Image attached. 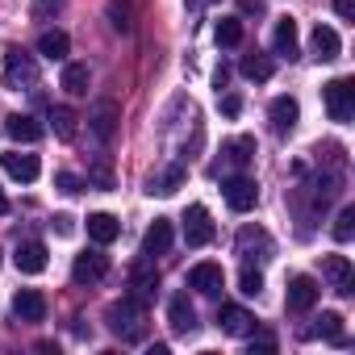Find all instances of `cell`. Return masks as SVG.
Masks as SVG:
<instances>
[{
    "instance_id": "5b68a950",
    "label": "cell",
    "mask_w": 355,
    "mask_h": 355,
    "mask_svg": "<svg viewBox=\"0 0 355 355\" xmlns=\"http://www.w3.org/2000/svg\"><path fill=\"white\" fill-rule=\"evenodd\" d=\"M239 255L247 263H268L276 255V243H272V234L263 226H243L239 230Z\"/></svg>"
},
{
    "instance_id": "836d02e7",
    "label": "cell",
    "mask_w": 355,
    "mask_h": 355,
    "mask_svg": "<svg viewBox=\"0 0 355 355\" xmlns=\"http://www.w3.org/2000/svg\"><path fill=\"white\" fill-rule=\"evenodd\" d=\"M239 288H243V293H247V297H259V293H263V272H259V268H251V263H247V268H243V272H239Z\"/></svg>"
},
{
    "instance_id": "2e32d148",
    "label": "cell",
    "mask_w": 355,
    "mask_h": 355,
    "mask_svg": "<svg viewBox=\"0 0 355 355\" xmlns=\"http://www.w3.org/2000/svg\"><path fill=\"white\" fill-rule=\"evenodd\" d=\"M167 247H171V218H155V222L146 226V234H142V255L155 259V255H163Z\"/></svg>"
},
{
    "instance_id": "e575fe53",
    "label": "cell",
    "mask_w": 355,
    "mask_h": 355,
    "mask_svg": "<svg viewBox=\"0 0 355 355\" xmlns=\"http://www.w3.org/2000/svg\"><path fill=\"white\" fill-rule=\"evenodd\" d=\"M55 189H59V193H67V197H76L84 184H80V175H71V171H59V175H55Z\"/></svg>"
},
{
    "instance_id": "6da1fadb",
    "label": "cell",
    "mask_w": 355,
    "mask_h": 355,
    "mask_svg": "<svg viewBox=\"0 0 355 355\" xmlns=\"http://www.w3.org/2000/svg\"><path fill=\"white\" fill-rule=\"evenodd\" d=\"M105 322L109 330L121 338V343H138L146 334V309H142V297H121L105 309Z\"/></svg>"
},
{
    "instance_id": "f1b7e54d",
    "label": "cell",
    "mask_w": 355,
    "mask_h": 355,
    "mask_svg": "<svg viewBox=\"0 0 355 355\" xmlns=\"http://www.w3.org/2000/svg\"><path fill=\"white\" fill-rule=\"evenodd\" d=\"M105 13H109V26H113L117 34H130V26H134V21H130V17H134V5H130V0H109Z\"/></svg>"
},
{
    "instance_id": "cb8c5ba5",
    "label": "cell",
    "mask_w": 355,
    "mask_h": 355,
    "mask_svg": "<svg viewBox=\"0 0 355 355\" xmlns=\"http://www.w3.org/2000/svg\"><path fill=\"white\" fill-rule=\"evenodd\" d=\"M59 84H63V92H67V96H88V84H92V71H88V63H67Z\"/></svg>"
},
{
    "instance_id": "4fadbf2b",
    "label": "cell",
    "mask_w": 355,
    "mask_h": 355,
    "mask_svg": "<svg viewBox=\"0 0 355 355\" xmlns=\"http://www.w3.org/2000/svg\"><path fill=\"white\" fill-rule=\"evenodd\" d=\"M0 167H5L13 180H21V184L38 180V171H42L38 155H21V150H5V155H0Z\"/></svg>"
},
{
    "instance_id": "b9f144b4",
    "label": "cell",
    "mask_w": 355,
    "mask_h": 355,
    "mask_svg": "<svg viewBox=\"0 0 355 355\" xmlns=\"http://www.w3.org/2000/svg\"><path fill=\"white\" fill-rule=\"evenodd\" d=\"M0 214H9V197L5 193H0Z\"/></svg>"
},
{
    "instance_id": "ab89813d",
    "label": "cell",
    "mask_w": 355,
    "mask_h": 355,
    "mask_svg": "<svg viewBox=\"0 0 355 355\" xmlns=\"http://www.w3.org/2000/svg\"><path fill=\"white\" fill-rule=\"evenodd\" d=\"M55 9H59V0H38V5H34L38 17H46V13H55Z\"/></svg>"
},
{
    "instance_id": "d4e9b609",
    "label": "cell",
    "mask_w": 355,
    "mask_h": 355,
    "mask_svg": "<svg viewBox=\"0 0 355 355\" xmlns=\"http://www.w3.org/2000/svg\"><path fill=\"white\" fill-rule=\"evenodd\" d=\"M184 167L180 163H175V167H167L163 175H150V189L146 193H159V197H171V193H180V184H184Z\"/></svg>"
},
{
    "instance_id": "603a6c76",
    "label": "cell",
    "mask_w": 355,
    "mask_h": 355,
    "mask_svg": "<svg viewBox=\"0 0 355 355\" xmlns=\"http://www.w3.org/2000/svg\"><path fill=\"white\" fill-rule=\"evenodd\" d=\"M38 55L51 59V63H63V59L71 55V38H67L63 30H46V34L38 38Z\"/></svg>"
},
{
    "instance_id": "ba28073f",
    "label": "cell",
    "mask_w": 355,
    "mask_h": 355,
    "mask_svg": "<svg viewBox=\"0 0 355 355\" xmlns=\"http://www.w3.org/2000/svg\"><path fill=\"white\" fill-rule=\"evenodd\" d=\"M105 276H109V255H101V251L76 255V263H71V280L76 284H101Z\"/></svg>"
},
{
    "instance_id": "52a82bcc",
    "label": "cell",
    "mask_w": 355,
    "mask_h": 355,
    "mask_svg": "<svg viewBox=\"0 0 355 355\" xmlns=\"http://www.w3.org/2000/svg\"><path fill=\"white\" fill-rule=\"evenodd\" d=\"M184 243L189 247H209L214 243V222H209L205 205H189V214H184Z\"/></svg>"
},
{
    "instance_id": "4dcf8cb0",
    "label": "cell",
    "mask_w": 355,
    "mask_h": 355,
    "mask_svg": "<svg viewBox=\"0 0 355 355\" xmlns=\"http://www.w3.org/2000/svg\"><path fill=\"white\" fill-rule=\"evenodd\" d=\"M76 109H67V105H59V109H51V125H55V134L59 138H76Z\"/></svg>"
},
{
    "instance_id": "7c38bea8",
    "label": "cell",
    "mask_w": 355,
    "mask_h": 355,
    "mask_svg": "<svg viewBox=\"0 0 355 355\" xmlns=\"http://www.w3.org/2000/svg\"><path fill=\"white\" fill-rule=\"evenodd\" d=\"M167 322H171L175 334H193V330H197V309H193L189 293H175V297L167 301Z\"/></svg>"
},
{
    "instance_id": "8fae6325",
    "label": "cell",
    "mask_w": 355,
    "mask_h": 355,
    "mask_svg": "<svg viewBox=\"0 0 355 355\" xmlns=\"http://www.w3.org/2000/svg\"><path fill=\"white\" fill-rule=\"evenodd\" d=\"M222 284H226L222 263H197V268H189V288H197V293H205V297H218Z\"/></svg>"
},
{
    "instance_id": "d590c367",
    "label": "cell",
    "mask_w": 355,
    "mask_h": 355,
    "mask_svg": "<svg viewBox=\"0 0 355 355\" xmlns=\"http://www.w3.org/2000/svg\"><path fill=\"white\" fill-rule=\"evenodd\" d=\"M51 230L67 239V234H76V218H71V214H55V218H51Z\"/></svg>"
},
{
    "instance_id": "9a60e30c",
    "label": "cell",
    "mask_w": 355,
    "mask_h": 355,
    "mask_svg": "<svg viewBox=\"0 0 355 355\" xmlns=\"http://www.w3.org/2000/svg\"><path fill=\"white\" fill-rule=\"evenodd\" d=\"M309 46H313V59H318V63H330V59L343 55V38H338V30H330V26H313Z\"/></svg>"
},
{
    "instance_id": "d6986e66",
    "label": "cell",
    "mask_w": 355,
    "mask_h": 355,
    "mask_svg": "<svg viewBox=\"0 0 355 355\" xmlns=\"http://www.w3.org/2000/svg\"><path fill=\"white\" fill-rule=\"evenodd\" d=\"M117 234H121V222H117L113 214H88V239H92L96 247L117 243Z\"/></svg>"
},
{
    "instance_id": "d6a6232c",
    "label": "cell",
    "mask_w": 355,
    "mask_h": 355,
    "mask_svg": "<svg viewBox=\"0 0 355 355\" xmlns=\"http://www.w3.org/2000/svg\"><path fill=\"white\" fill-rule=\"evenodd\" d=\"M351 234H355V205H343L338 218H334V239L338 243H351Z\"/></svg>"
},
{
    "instance_id": "30bf717a",
    "label": "cell",
    "mask_w": 355,
    "mask_h": 355,
    "mask_svg": "<svg viewBox=\"0 0 355 355\" xmlns=\"http://www.w3.org/2000/svg\"><path fill=\"white\" fill-rule=\"evenodd\" d=\"M88 121H92V134L101 138V142H109L113 134H117V121H121V109H117V101H96L92 105V113H88Z\"/></svg>"
},
{
    "instance_id": "7bdbcfd3",
    "label": "cell",
    "mask_w": 355,
    "mask_h": 355,
    "mask_svg": "<svg viewBox=\"0 0 355 355\" xmlns=\"http://www.w3.org/2000/svg\"><path fill=\"white\" fill-rule=\"evenodd\" d=\"M184 5H193V9H197V5H205V0H184Z\"/></svg>"
},
{
    "instance_id": "277c9868",
    "label": "cell",
    "mask_w": 355,
    "mask_h": 355,
    "mask_svg": "<svg viewBox=\"0 0 355 355\" xmlns=\"http://www.w3.org/2000/svg\"><path fill=\"white\" fill-rule=\"evenodd\" d=\"M222 197H226V205L234 209V214H251L255 205H259V184L251 180V175H226L222 180Z\"/></svg>"
},
{
    "instance_id": "8d00e7d4",
    "label": "cell",
    "mask_w": 355,
    "mask_h": 355,
    "mask_svg": "<svg viewBox=\"0 0 355 355\" xmlns=\"http://www.w3.org/2000/svg\"><path fill=\"white\" fill-rule=\"evenodd\" d=\"M334 13L343 21H355V0H334Z\"/></svg>"
},
{
    "instance_id": "9c48e42d",
    "label": "cell",
    "mask_w": 355,
    "mask_h": 355,
    "mask_svg": "<svg viewBox=\"0 0 355 355\" xmlns=\"http://www.w3.org/2000/svg\"><path fill=\"white\" fill-rule=\"evenodd\" d=\"M318 297H322V288H318L313 276H293V280H288V293H284V305H288L293 313H305V309L318 305Z\"/></svg>"
},
{
    "instance_id": "ffe728a7",
    "label": "cell",
    "mask_w": 355,
    "mask_h": 355,
    "mask_svg": "<svg viewBox=\"0 0 355 355\" xmlns=\"http://www.w3.org/2000/svg\"><path fill=\"white\" fill-rule=\"evenodd\" d=\"M322 276L334 284V293H351V259L347 255H322Z\"/></svg>"
},
{
    "instance_id": "74e56055",
    "label": "cell",
    "mask_w": 355,
    "mask_h": 355,
    "mask_svg": "<svg viewBox=\"0 0 355 355\" xmlns=\"http://www.w3.org/2000/svg\"><path fill=\"white\" fill-rule=\"evenodd\" d=\"M222 113H226V117H239V113H243V101H239V96H222Z\"/></svg>"
},
{
    "instance_id": "e0dca14e",
    "label": "cell",
    "mask_w": 355,
    "mask_h": 355,
    "mask_svg": "<svg viewBox=\"0 0 355 355\" xmlns=\"http://www.w3.org/2000/svg\"><path fill=\"white\" fill-rule=\"evenodd\" d=\"M13 313H17L21 322H42V318H46V297H42L38 288H17Z\"/></svg>"
},
{
    "instance_id": "1f68e13d",
    "label": "cell",
    "mask_w": 355,
    "mask_h": 355,
    "mask_svg": "<svg viewBox=\"0 0 355 355\" xmlns=\"http://www.w3.org/2000/svg\"><path fill=\"white\" fill-rule=\"evenodd\" d=\"M313 334H322L330 343H343V313H322L318 326H313Z\"/></svg>"
},
{
    "instance_id": "5bb4252c",
    "label": "cell",
    "mask_w": 355,
    "mask_h": 355,
    "mask_svg": "<svg viewBox=\"0 0 355 355\" xmlns=\"http://www.w3.org/2000/svg\"><path fill=\"white\" fill-rule=\"evenodd\" d=\"M268 117H272V130H276V134H293L297 121H301V105H297L293 96H276V101L268 105Z\"/></svg>"
},
{
    "instance_id": "60d3db41",
    "label": "cell",
    "mask_w": 355,
    "mask_h": 355,
    "mask_svg": "<svg viewBox=\"0 0 355 355\" xmlns=\"http://www.w3.org/2000/svg\"><path fill=\"white\" fill-rule=\"evenodd\" d=\"M226 80H230V67H218V71H214V88L222 92V88H226Z\"/></svg>"
},
{
    "instance_id": "484cf974",
    "label": "cell",
    "mask_w": 355,
    "mask_h": 355,
    "mask_svg": "<svg viewBox=\"0 0 355 355\" xmlns=\"http://www.w3.org/2000/svg\"><path fill=\"white\" fill-rule=\"evenodd\" d=\"M239 71H243L247 80H255V84H263V80H272V71H276V63H272L268 55H243V63H239Z\"/></svg>"
},
{
    "instance_id": "8992f818",
    "label": "cell",
    "mask_w": 355,
    "mask_h": 355,
    "mask_svg": "<svg viewBox=\"0 0 355 355\" xmlns=\"http://www.w3.org/2000/svg\"><path fill=\"white\" fill-rule=\"evenodd\" d=\"M13 263H17V272H21V276H38V272H46V263H51V251H46V243H38V239H26V243H17V251H13Z\"/></svg>"
},
{
    "instance_id": "f35d334b",
    "label": "cell",
    "mask_w": 355,
    "mask_h": 355,
    "mask_svg": "<svg viewBox=\"0 0 355 355\" xmlns=\"http://www.w3.org/2000/svg\"><path fill=\"white\" fill-rule=\"evenodd\" d=\"M247 17H263V0H243V5H239Z\"/></svg>"
},
{
    "instance_id": "3957f363",
    "label": "cell",
    "mask_w": 355,
    "mask_h": 355,
    "mask_svg": "<svg viewBox=\"0 0 355 355\" xmlns=\"http://www.w3.org/2000/svg\"><path fill=\"white\" fill-rule=\"evenodd\" d=\"M322 105H326V113H330V121H351L355 117V80H347V76H338V80H330L326 88H322Z\"/></svg>"
},
{
    "instance_id": "4316f807",
    "label": "cell",
    "mask_w": 355,
    "mask_h": 355,
    "mask_svg": "<svg viewBox=\"0 0 355 355\" xmlns=\"http://www.w3.org/2000/svg\"><path fill=\"white\" fill-rule=\"evenodd\" d=\"M222 155L230 159V167L243 171V167L251 163V155H255V138H247V134H243V138H230V142L222 146Z\"/></svg>"
},
{
    "instance_id": "44dd1931",
    "label": "cell",
    "mask_w": 355,
    "mask_h": 355,
    "mask_svg": "<svg viewBox=\"0 0 355 355\" xmlns=\"http://www.w3.org/2000/svg\"><path fill=\"white\" fill-rule=\"evenodd\" d=\"M272 46H276V55H284L288 63H293V59L301 55V46H297V21H293V17H280V21H276Z\"/></svg>"
},
{
    "instance_id": "ac0fdd59",
    "label": "cell",
    "mask_w": 355,
    "mask_h": 355,
    "mask_svg": "<svg viewBox=\"0 0 355 355\" xmlns=\"http://www.w3.org/2000/svg\"><path fill=\"white\" fill-rule=\"evenodd\" d=\"M218 326H222L226 334H234V338H247V334L255 330V318H251L243 305H222V309H218Z\"/></svg>"
},
{
    "instance_id": "83f0119b",
    "label": "cell",
    "mask_w": 355,
    "mask_h": 355,
    "mask_svg": "<svg viewBox=\"0 0 355 355\" xmlns=\"http://www.w3.org/2000/svg\"><path fill=\"white\" fill-rule=\"evenodd\" d=\"M159 288V272H155V263L142 255V263L134 268V297H150Z\"/></svg>"
},
{
    "instance_id": "f546056e",
    "label": "cell",
    "mask_w": 355,
    "mask_h": 355,
    "mask_svg": "<svg viewBox=\"0 0 355 355\" xmlns=\"http://www.w3.org/2000/svg\"><path fill=\"white\" fill-rule=\"evenodd\" d=\"M214 38H218V46H239L243 42V21L239 17H222L218 30H214Z\"/></svg>"
},
{
    "instance_id": "7a4b0ae2",
    "label": "cell",
    "mask_w": 355,
    "mask_h": 355,
    "mask_svg": "<svg viewBox=\"0 0 355 355\" xmlns=\"http://www.w3.org/2000/svg\"><path fill=\"white\" fill-rule=\"evenodd\" d=\"M34 84H38V63H34V55H26L21 46L5 51V88H9V92H30Z\"/></svg>"
},
{
    "instance_id": "7402d4cb",
    "label": "cell",
    "mask_w": 355,
    "mask_h": 355,
    "mask_svg": "<svg viewBox=\"0 0 355 355\" xmlns=\"http://www.w3.org/2000/svg\"><path fill=\"white\" fill-rule=\"evenodd\" d=\"M5 134H9L13 142H38V138H42V125H38L30 113H9V117H5Z\"/></svg>"
}]
</instances>
